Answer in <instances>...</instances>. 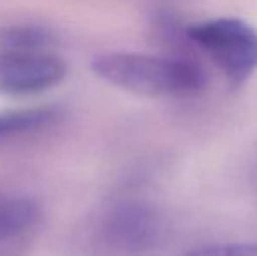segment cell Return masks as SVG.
<instances>
[{
	"mask_svg": "<svg viewBox=\"0 0 257 256\" xmlns=\"http://www.w3.org/2000/svg\"><path fill=\"white\" fill-rule=\"evenodd\" d=\"M67 63L49 51H0V95L25 97L58 86Z\"/></svg>",
	"mask_w": 257,
	"mask_h": 256,
	"instance_id": "4",
	"label": "cell"
},
{
	"mask_svg": "<svg viewBox=\"0 0 257 256\" xmlns=\"http://www.w3.org/2000/svg\"><path fill=\"white\" fill-rule=\"evenodd\" d=\"M107 244L126 253H144L165 239L166 223L161 211L147 200H121L107 211L102 223Z\"/></svg>",
	"mask_w": 257,
	"mask_h": 256,
	"instance_id": "3",
	"label": "cell"
},
{
	"mask_svg": "<svg viewBox=\"0 0 257 256\" xmlns=\"http://www.w3.org/2000/svg\"><path fill=\"white\" fill-rule=\"evenodd\" d=\"M180 256H257V244H217L187 251Z\"/></svg>",
	"mask_w": 257,
	"mask_h": 256,
	"instance_id": "8",
	"label": "cell"
},
{
	"mask_svg": "<svg viewBox=\"0 0 257 256\" xmlns=\"http://www.w3.org/2000/svg\"><path fill=\"white\" fill-rule=\"evenodd\" d=\"M51 44V32L34 25H20L0 32V51H48Z\"/></svg>",
	"mask_w": 257,
	"mask_h": 256,
	"instance_id": "7",
	"label": "cell"
},
{
	"mask_svg": "<svg viewBox=\"0 0 257 256\" xmlns=\"http://www.w3.org/2000/svg\"><path fill=\"white\" fill-rule=\"evenodd\" d=\"M41 221V205L32 198L0 202V256L30 254Z\"/></svg>",
	"mask_w": 257,
	"mask_h": 256,
	"instance_id": "5",
	"label": "cell"
},
{
	"mask_svg": "<svg viewBox=\"0 0 257 256\" xmlns=\"http://www.w3.org/2000/svg\"><path fill=\"white\" fill-rule=\"evenodd\" d=\"M186 34L233 88L245 84L257 70V30L247 21L215 18L189 25Z\"/></svg>",
	"mask_w": 257,
	"mask_h": 256,
	"instance_id": "2",
	"label": "cell"
},
{
	"mask_svg": "<svg viewBox=\"0 0 257 256\" xmlns=\"http://www.w3.org/2000/svg\"><path fill=\"white\" fill-rule=\"evenodd\" d=\"M60 120L56 107H23L0 111V140L48 128Z\"/></svg>",
	"mask_w": 257,
	"mask_h": 256,
	"instance_id": "6",
	"label": "cell"
},
{
	"mask_svg": "<svg viewBox=\"0 0 257 256\" xmlns=\"http://www.w3.org/2000/svg\"><path fill=\"white\" fill-rule=\"evenodd\" d=\"M91 70L108 84L147 99L191 97L206 84L200 65L170 56L103 53L91 62Z\"/></svg>",
	"mask_w": 257,
	"mask_h": 256,
	"instance_id": "1",
	"label": "cell"
}]
</instances>
